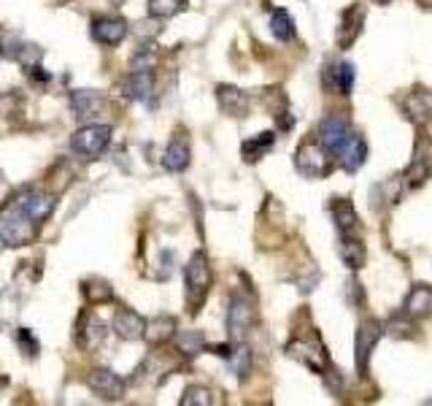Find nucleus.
I'll list each match as a JSON object with an SVG mask.
<instances>
[{
  "mask_svg": "<svg viewBox=\"0 0 432 406\" xmlns=\"http://www.w3.org/2000/svg\"><path fill=\"white\" fill-rule=\"evenodd\" d=\"M81 293H84V298L95 306V303H108V300L114 298V290H111V284L105 282V279H86L81 284Z\"/></svg>",
  "mask_w": 432,
  "mask_h": 406,
  "instance_id": "obj_29",
  "label": "nucleus"
},
{
  "mask_svg": "<svg viewBox=\"0 0 432 406\" xmlns=\"http://www.w3.org/2000/svg\"><path fill=\"white\" fill-rule=\"evenodd\" d=\"M6 57V46H3V41H0V60Z\"/></svg>",
  "mask_w": 432,
  "mask_h": 406,
  "instance_id": "obj_38",
  "label": "nucleus"
},
{
  "mask_svg": "<svg viewBox=\"0 0 432 406\" xmlns=\"http://www.w3.org/2000/svg\"><path fill=\"white\" fill-rule=\"evenodd\" d=\"M214 390H208L206 385H190L181 395V404L184 406H208L214 404Z\"/></svg>",
  "mask_w": 432,
  "mask_h": 406,
  "instance_id": "obj_30",
  "label": "nucleus"
},
{
  "mask_svg": "<svg viewBox=\"0 0 432 406\" xmlns=\"http://www.w3.org/2000/svg\"><path fill=\"white\" fill-rule=\"evenodd\" d=\"M329 152L322 146V144L316 141H306L300 149H297V155H294V165H297V171L303 174V177L308 179H322L329 174Z\"/></svg>",
  "mask_w": 432,
  "mask_h": 406,
  "instance_id": "obj_6",
  "label": "nucleus"
},
{
  "mask_svg": "<svg viewBox=\"0 0 432 406\" xmlns=\"http://www.w3.org/2000/svg\"><path fill=\"white\" fill-rule=\"evenodd\" d=\"M362 25H365L362 6H351V8H346L343 17H341V27H338V46H341V49H348V46L360 38Z\"/></svg>",
  "mask_w": 432,
  "mask_h": 406,
  "instance_id": "obj_17",
  "label": "nucleus"
},
{
  "mask_svg": "<svg viewBox=\"0 0 432 406\" xmlns=\"http://www.w3.org/2000/svg\"><path fill=\"white\" fill-rule=\"evenodd\" d=\"M27 73H30V79H38V82H49V79H52L49 73L41 68V65H30V68H27Z\"/></svg>",
  "mask_w": 432,
  "mask_h": 406,
  "instance_id": "obj_36",
  "label": "nucleus"
},
{
  "mask_svg": "<svg viewBox=\"0 0 432 406\" xmlns=\"http://www.w3.org/2000/svg\"><path fill=\"white\" fill-rule=\"evenodd\" d=\"M76 341H79V347L86 350V353H92V350H98L100 344L105 341V325L100 317H95L92 312H84L81 319L76 322Z\"/></svg>",
  "mask_w": 432,
  "mask_h": 406,
  "instance_id": "obj_12",
  "label": "nucleus"
},
{
  "mask_svg": "<svg viewBox=\"0 0 432 406\" xmlns=\"http://www.w3.org/2000/svg\"><path fill=\"white\" fill-rule=\"evenodd\" d=\"M319 144L343 165L346 171H357L367 160L365 139L360 133H354L351 125L338 114H329L327 120L319 125Z\"/></svg>",
  "mask_w": 432,
  "mask_h": 406,
  "instance_id": "obj_1",
  "label": "nucleus"
},
{
  "mask_svg": "<svg viewBox=\"0 0 432 406\" xmlns=\"http://www.w3.org/2000/svg\"><path fill=\"white\" fill-rule=\"evenodd\" d=\"M119 92L130 101H146L155 92V71H130L119 84Z\"/></svg>",
  "mask_w": 432,
  "mask_h": 406,
  "instance_id": "obj_15",
  "label": "nucleus"
},
{
  "mask_svg": "<svg viewBox=\"0 0 432 406\" xmlns=\"http://www.w3.org/2000/svg\"><path fill=\"white\" fill-rule=\"evenodd\" d=\"M287 353L297 357L300 363H306L311 371L316 374H322V371L327 369V355H325V347L313 338V341H303V338H294L289 341V347H287Z\"/></svg>",
  "mask_w": 432,
  "mask_h": 406,
  "instance_id": "obj_13",
  "label": "nucleus"
},
{
  "mask_svg": "<svg viewBox=\"0 0 432 406\" xmlns=\"http://www.w3.org/2000/svg\"><path fill=\"white\" fill-rule=\"evenodd\" d=\"M251 325H254V306H251V300L243 298V296H233L230 309H227V336H230V341L233 344L246 341Z\"/></svg>",
  "mask_w": 432,
  "mask_h": 406,
  "instance_id": "obj_5",
  "label": "nucleus"
},
{
  "mask_svg": "<svg viewBox=\"0 0 432 406\" xmlns=\"http://www.w3.org/2000/svg\"><path fill=\"white\" fill-rule=\"evenodd\" d=\"M173 336H176V319L173 317H165V315H159L155 319H146V331H143V338H146V344H165V341H171Z\"/></svg>",
  "mask_w": 432,
  "mask_h": 406,
  "instance_id": "obj_21",
  "label": "nucleus"
},
{
  "mask_svg": "<svg viewBox=\"0 0 432 406\" xmlns=\"http://www.w3.org/2000/svg\"><path fill=\"white\" fill-rule=\"evenodd\" d=\"M111 125H84L70 136V149L84 160H95L98 155H103L111 144Z\"/></svg>",
  "mask_w": 432,
  "mask_h": 406,
  "instance_id": "obj_4",
  "label": "nucleus"
},
{
  "mask_svg": "<svg viewBox=\"0 0 432 406\" xmlns=\"http://www.w3.org/2000/svg\"><path fill=\"white\" fill-rule=\"evenodd\" d=\"M35 233H38V222L22 209V203L11 195L0 206V241L6 247H27V244H33Z\"/></svg>",
  "mask_w": 432,
  "mask_h": 406,
  "instance_id": "obj_2",
  "label": "nucleus"
},
{
  "mask_svg": "<svg viewBox=\"0 0 432 406\" xmlns=\"http://www.w3.org/2000/svg\"><path fill=\"white\" fill-rule=\"evenodd\" d=\"M206 350H211V353L219 355V357H230V353H233V347H230V344H214V347H208L206 344Z\"/></svg>",
  "mask_w": 432,
  "mask_h": 406,
  "instance_id": "obj_37",
  "label": "nucleus"
},
{
  "mask_svg": "<svg viewBox=\"0 0 432 406\" xmlns=\"http://www.w3.org/2000/svg\"><path fill=\"white\" fill-rule=\"evenodd\" d=\"M230 369H233V374L241 379V382H246L249 379V374H251V366H254V357H251V350L246 347V344H235V350L230 353Z\"/></svg>",
  "mask_w": 432,
  "mask_h": 406,
  "instance_id": "obj_27",
  "label": "nucleus"
},
{
  "mask_svg": "<svg viewBox=\"0 0 432 406\" xmlns=\"http://www.w3.org/2000/svg\"><path fill=\"white\" fill-rule=\"evenodd\" d=\"M187 0H149V17L152 19H168L184 8Z\"/></svg>",
  "mask_w": 432,
  "mask_h": 406,
  "instance_id": "obj_31",
  "label": "nucleus"
},
{
  "mask_svg": "<svg viewBox=\"0 0 432 406\" xmlns=\"http://www.w3.org/2000/svg\"><path fill=\"white\" fill-rule=\"evenodd\" d=\"M270 33H273L278 41H292L294 38V22L287 8H276V11L270 14Z\"/></svg>",
  "mask_w": 432,
  "mask_h": 406,
  "instance_id": "obj_28",
  "label": "nucleus"
},
{
  "mask_svg": "<svg viewBox=\"0 0 432 406\" xmlns=\"http://www.w3.org/2000/svg\"><path fill=\"white\" fill-rule=\"evenodd\" d=\"M329 212H332L335 225L343 230V233H354V230H357V212H354V203H351V201L335 198L332 206H329Z\"/></svg>",
  "mask_w": 432,
  "mask_h": 406,
  "instance_id": "obj_24",
  "label": "nucleus"
},
{
  "mask_svg": "<svg viewBox=\"0 0 432 406\" xmlns=\"http://www.w3.org/2000/svg\"><path fill=\"white\" fill-rule=\"evenodd\" d=\"M430 174H432V146L427 141V133L421 130L419 139H416L414 158H411L408 168H405V182L411 187H421L430 179Z\"/></svg>",
  "mask_w": 432,
  "mask_h": 406,
  "instance_id": "obj_7",
  "label": "nucleus"
},
{
  "mask_svg": "<svg viewBox=\"0 0 432 406\" xmlns=\"http://www.w3.org/2000/svg\"><path fill=\"white\" fill-rule=\"evenodd\" d=\"M41 49L38 46H33V44H25V46H19L17 52H14V57H17L19 63L25 65V68H30V65H38V60H41Z\"/></svg>",
  "mask_w": 432,
  "mask_h": 406,
  "instance_id": "obj_35",
  "label": "nucleus"
},
{
  "mask_svg": "<svg viewBox=\"0 0 432 406\" xmlns=\"http://www.w3.org/2000/svg\"><path fill=\"white\" fill-rule=\"evenodd\" d=\"M157 65V54L152 46H140L138 54L133 57V63H130V71H155Z\"/></svg>",
  "mask_w": 432,
  "mask_h": 406,
  "instance_id": "obj_33",
  "label": "nucleus"
},
{
  "mask_svg": "<svg viewBox=\"0 0 432 406\" xmlns=\"http://www.w3.org/2000/svg\"><path fill=\"white\" fill-rule=\"evenodd\" d=\"M216 101H219V108L230 114V117H246L249 111V95L243 89L233 87V84H219L216 87Z\"/></svg>",
  "mask_w": 432,
  "mask_h": 406,
  "instance_id": "obj_18",
  "label": "nucleus"
},
{
  "mask_svg": "<svg viewBox=\"0 0 432 406\" xmlns=\"http://www.w3.org/2000/svg\"><path fill=\"white\" fill-rule=\"evenodd\" d=\"M338 252H341V260H343L351 271H360L365 265V247H362V241H357V239H351L348 233H346L343 239H341V247H338Z\"/></svg>",
  "mask_w": 432,
  "mask_h": 406,
  "instance_id": "obj_25",
  "label": "nucleus"
},
{
  "mask_svg": "<svg viewBox=\"0 0 432 406\" xmlns=\"http://www.w3.org/2000/svg\"><path fill=\"white\" fill-rule=\"evenodd\" d=\"M379 3H389V0H379Z\"/></svg>",
  "mask_w": 432,
  "mask_h": 406,
  "instance_id": "obj_41",
  "label": "nucleus"
},
{
  "mask_svg": "<svg viewBox=\"0 0 432 406\" xmlns=\"http://www.w3.org/2000/svg\"><path fill=\"white\" fill-rule=\"evenodd\" d=\"M130 33L127 27V19L124 17H114V14H103V17L92 19V38L103 46H117L122 44Z\"/></svg>",
  "mask_w": 432,
  "mask_h": 406,
  "instance_id": "obj_10",
  "label": "nucleus"
},
{
  "mask_svg": "<svg viewBox=\"0 0 432 406\" xmlns=\"http://www.w3.org/2000/svg\"><path fill=\"white\" fill-rule=\"evenodd\" d=\"M108 3H111V6H122V3H124V0H108Z\"/></svg>",
  "mask_w": 432,
  "mask_h": 406,
  "instance_id": "obj_40",
  "label": "nucleus"
},
{
  "mask_svg": "<svg viewBox=\"0 0 432 406\" xmlns=\"http://www.w3.org/2000/svg\"><path fill=\"white\" fill-rule=\"evenodd\" d=\"M100 95L95 92V89H76V92H70V106H73V114L79 117V120H89L98 108H100Z\"/></svg>",
  "mask_w": 432,
  "mask_h": 406,
  "instance_id": "obj_22",
  "label": "nucleus"
},
{
  "mask_svg": "<svg viewBox=\"0 0 432 406\" xmlns=\"http://www.w3.org/2000/svg\"><path fill=\"white\" fill-rule=\"evenodd\" d=\"M273 141H276V133H273V130H265V133H259L257 139L243 141V146H241L243 160H246V163H257V160H262L268 152H270Z\"/></svg>",
  "mask_w": 432,
  "mask_h": 406,
  "instance_id": "obj_23",
  "label": "nucleus"
},
{
  "mask_svg": "<svg viewBox=\"0 0 432 406\" xmlns=\"http://www.w3.org/2000/svg\"><path fill=\"white\" fill-rule=\"evenodd\" d=\"M143 331H146V319L140 317L138 312L119 309L114 315V334L119 336L122 341H138V338H143Z\"/></svg>",
  "mask_w": 432,
  "mask_h": 406,
  "instance_id": "obj_16",
  "label": "nucleus"
},
{
  "mask_svg": "<svg viewBox=\"0 0 432 406\" xmlns=\"http://www.w3.org/2000/svg\"><path fill=\"white\" fill-rule=\"evenodd\" d=\"M419 6H427V8H430V6H432V0H419Z\"/></svg>",
  "mask_w": 432,
  "mask_h": 406,
  "instance_id": "obj_39",
  "label": "nucleus"
},
{
  "mask_svg": "<svg viewBox=\"0 0 432 406\" xmlns=\"http://www.w3.org/2000/svg\"><path fill=\"white\" fill-rule=\"evenodd\" d=\"M400 315H405V317L411 319H421L432 315V287L427 284H416L411 287V293H408V298L402 303V312Z\"/></svg>",
  "mask_w": 432,
  "mask_h": 406,
  "instance_id": "obj_19",
  "label": "nucleus"
},
{
  "mask_svg": "<svg viewBox=\"0 0 432 406\" xmlns=\"http://www.w3.org/2000/svg\"><path fill=\"white\" fill-rule=\"evenodd\" d=\"M14 198H17L19 203H22V209L30 214V217H33L38 225H41L44 220H49V217H52V212H54V198H52V195L35 193L33 187H25V190H19Z\"/></svg>",
  "mask_w": 432,
  "mask_h": 406,
  "instance_id": "obj_14",
  "label": "nucleus"
},
{
  "mask_svg": "<svg viewBox=\"0 0 432 406\" xmlns=\"http://www.w3.org/2000/svg\"><path fill=\"white\" fill-rule=\"evenodd\" d=\"M0 182H3V174H0Z\"/></svg>",
  "mask_w": 432,
  "mask_h": 406,
  "instance_id": "obj_42",
  "label": "nucleus"
},
{
  "mask_svg": "<svg viewBox=\"0 0 432 406\" xmlns=\"http://www.w3.org/2000/svg\"><path fill=\"white\" fill-rule=\"evenodd\" d=\"M190 160H192V152L187 141H181V139H173L168 144V149H165V155H162V165L171 171V174H181V171H187L190 168Z\"/></svg>",
  "mask_w": 432,
  "mask_h": 406,
  "instance_id": "obj_20",
  "label": "nucleus"
},
{
  "mask_svg": "<svg viewBox=\"0 0 432 406\" xmlns=\"http://www.w3.org/2000/svg\"><path fill=\"white\" fill-rule=\"evenodd\" d=\"M381 322L379 319H365L357 331V341H354V357H357V371L365 374L367 371V363H370V355L376 350L381 338Z\"/></svg>",
  "mask_w": 432,
  "mask_h": 406,
  "instance_id": "obj_9",
  "label": "nucleus"
},
{
  "mask_svg": "<svg viewBox=\"0 0 432 406\" xmlns=\"http://www.w3.org/2000/svg\"><path fill=\"white\" fill-rule=\"evenodd\" d=\"M400 108H402L405 120L416 125H427L432 120V95L424 89H411L408 95L400 98Z\"/></svg>",
  "mask_w": 432,
  "mask_h": 406,
  "instance_id": "obj_11",
  "label": "nucleus"
},
{
  "mask_svg": "<svg viewBox=\"0 0 432 406\" xmlns=\"http://www.w3.org/2000/svg\"><path fill=\"white\" fill-rule=\"evenodd\" d=\"M332 79H335V87L341 89L343 95H348L351 87H354V65H351V63H341V65H335Z\"/></svg>",
  "mask_w": 432,
  "mask_h": 406,
  "instance_id": "obj_32",
  "label": "nucleus"
},
{
  "mask_svg": "<svg viewBox=\"0 0 432 406\" xmlns=\"http://www.w3.org/2000/svg\"><path fill=\"white\" fill-rule=\"evenodd\" d=\"M211 282H214V274H211V265H208L206 252H195L190 258V263L184 268V284H187V303H190V312L197 315L200 306L206 303L208 293H211Z\"/></svg>",
  "mask_w": 432,
  "mask_h": 406,
  "instance_id": "obj_3",
  "label": "nucleus"
},
{
  "mask_svg": "<svg viewBox=\"0 0 432 406\" xmlns=\"http://www.w3.org/2000/svg\"><path fill=\"white\" fill-rule=\"evenodd\" d=\"M86 388L92 390L98 398H103V401H122V395H124V382H122L119 374H114L111 369L89 371Z\"/></svg>",
  "mask_w": 432,
  "mask_h": 406,
  "instance_id": "obj_8",
  "label": "nucleus"
},
{
  "mask_svg": "<svg viewBox=\"0 0 432 406\" xmlns=\"http://www.w3.org/2000/svg\"><path fill=\"white\" fill-rule=\"evenodd\" d=\"M173 338H176V350L181 355H187V357H195V355L206 353L208 341L200 331H178Z\"/></svg>",
  "mask_w": 432,
  "mask_h": 406,
  "instance_id": "obj_26",
  "label": "nucleus"
},
{
  "mask_svg": "<svg viewBox=\"0 0 432 406\" xmlns=\"http://www.w3.org/2000/svg\"><path fill=\"white\" fill-rule=\"evenodd\" d=\"M17 344L27 357H35V355H38V338H35L27 328H19L17 331Z\"/></svg>",
  "mask_w": 432,
  "mask_h": 406,
  "instance_id": "obj_34",
  "label": "nucleus"
}]
</instances>
